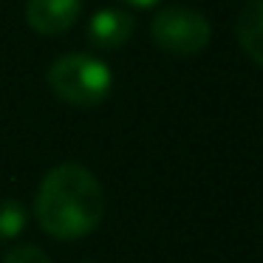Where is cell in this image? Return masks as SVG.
<instances>
[{
  "label": "cell",
  "mask_w": 263,
  "mask_h": 263,
  "mask_svg": "<svg viewBox=\"0 0 263 263\" xmlns=\"http://www.w3.org/2000/svg\"><path fill=\"white\" fill-rule=\"evenodd\" d=\"M34 212L40 227L57 240H77L93 232L102 221L105 195L88 167L82 164H60L48 170L37 190Z\"/></svg>",
  "instance_id": "cell-1"
},
{
  "label": "cell",
  "mask_w": 263,
  "mask_h": 263,
  "mask_svg": "<svg viewBox=\"0 0 263 263\" xmlns=\"http://www.w3.org/2000/svg\"><path fill=\"white\" fill-rule=\"evenodd\" d=\"M48 85L63 102L74 108H93L110 93L114 74L108 63L93 54H65L48 68Z\"/></svg>",
  "instance_id": "cell-2"
},
{
  "label": "cell",
  "mask_w": 263,
  "mask_h": 263,
  "mask_svg": "<svg viewBox=\"0 0 263 263\" xmlns=\"http://www.w3.org/2000/svg\"><path fill=\"white\" fill-rule=\"evenodd\" d=\"M156 46L176 57H193L210 43V20L187 6H167L150 26Z\"/></svg>",
  "instance_id": "cell-3"
},
{
  "label": "cell",
  "mask_w": 263,
  "mask_h": 263,
  "mask_svg": "<svg viewBox=\"0 0 263 263\" xmlns=\"http://www.w3.org/2000/svg\"><path fill=\"white\" fill-rule=\"evenodd\" d=\"M82 0H26V20L37 34L57 37L77 23Z\"/></svg>",
  "instance_id": "cell-4"
},
{
  "label": "cell",
  "mask_w": 263,
  "mask_h": 263,
  "mask_svg": "<svg viewBox=\"0 0 263 263\" xmlns=\"http://www.w3.org/2000/svg\"><path fill=\"white\" fill-rule=\"evenodd\" d=\"M133 34V20L130 14L119 12V9H102L91 17L88 23V43L102 51H116L122 48Z\"/></svg>",
  "instance_id": "cell-5"
},
{
  "label": "cell",
  "mask_w": 263,
  "mask_h": 263,
  "mask_svg": "<svg viewBox=\"0 0 263 263\" xmlns=\"http://www.w3.org/2000/svg\"><path fill=\"white\" fill-rule=\"evenodd\" d=\"M235 34L249 60L263 65V0H249L235 20Z\"/></svg>",
  "instance_id": "cell-6"
},
{
  "label": "cell",
  "mask_w": 263,
  "mask_h": 263,
  "mask_svg": "<svg viewBox=\"0 0 263 263\" xmlns=\"http://www.w3.org/2000/svg\"><path fill=\"white\" fill-rule=\"evenodd\" d=\"M26 227V210L14 198H0V240H14Z\"/></svg>",
  "instance_id": "cell-7"
},
{
  "label": "cell",
  "mask_w": 263,
  "mask_h": 263,
  "mask_svg": "<svg viewBox=\"0 0 263 263\" xmlns=\"http://www.w3.org/2000/svg\"><path fill=\"white\" fill-rule=\"evenodd\" d=\"M3 263H51V260H48V255L40 246L20 243V246H14V249H9V255L3 257Z\"/></svg>",
  "instance_id": "cell-8"
},
{
  "label": "cell",
  "mask_w": 263,
  "mask_h": 263,
  "mask_svg": "<svg viewBox=\"0 0 263 263\" xmlns=\"http://www.w3.org/2000/svg\"><path fill=\"white\" fill-rule=\"evenodd\" d=\"M122 3H130V6L147 9V6H156V3H161V0H122Z\"/></svg>",
  "instance_id": "cell-9"
}]
</instances>
